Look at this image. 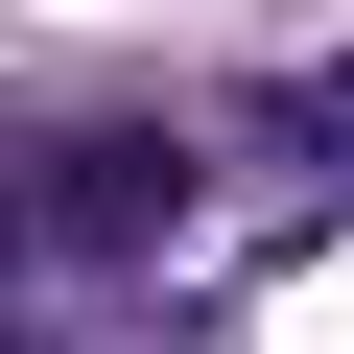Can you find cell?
Returning a JSON list of instances; mask_svg holds the SVG:
<instances>
[{
  "label": "cell",
  "instance_id": "obj_1",
  "mask_svg": "<svg viewBox=\"0 0 354 354\" xmlns=\"http://www.w3.org/2000/svg\"><path fill=\"white\" fill-rule=\"evenodd\" d=\"M283 118H307V142H354V48H330V71H307V95H283Z\"/></svg>",
  "mask_w": 354,
  "mask_h": 354
}]
</instances>
